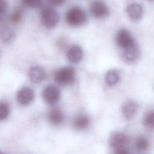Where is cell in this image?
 Listing matches in <instances>:
<instances>
[{"instance_id": "obj_23", "label": "cell", "mask_w": 154, "mask_h": 154, "mask_svg": "<svg viewBox=\"0 0 154 154\" xmlns=\"http://www.w3.org/2000/svg\"><path fill=\"white\" fill-rule=\"evenodd\" d=\"M8 7L7 0H0V17H3Z\"/></svg>"}, {"instance_id": "obj_2", "label": "cell", "mask_w": 154, "mask_h": 154, "mask_svg": "<svg viewBox=\"0 0 154 154\" xmlns=\"http://www.w3.org/2000/svg\"><path fill=\"white\" fill-rule=\"evenodd\" d=\"M66 20L70 26H79L86 22L87 15L83 9L79 7H74L67 11Z\"/></svg>"}, {"instance_id": "obj_24", "label": "cell", "mask_w": 154, "mask_h": 154, "mask_svg": "<svg viewBox=\"0 0 154 154\" xmlns=\"http://www.w3.org/2000/svg\"><path fill=\"white\" fill-rule=\"evenodd\" d=\"M66 0H49V3L53 6H59L63 4Z\"/></svg>"}, {"instance_id": "obj_7", "label": "cell", "mask_w": 154, "mask_h": 154, "mask_svg": "<svg viewBox=\"0 0 154 154\" xmlns=\"http://www.w3.org/2000/svg\"><path fill=\"white\" fill-rule=\"evenodd\" d=\"M116 43L123 50L133 45L136 42L129 31L126 29H122L117 34Z\"/></svg>"}, {"instance_id": "obj_11", "label": "cell", "mask_w": 154, "mask_h": 154, "mask_svg": "<svg viewBox=\"0 0 154 154\" xmlns=\"http://www.w3.org/2000/svg\"><path fill=\"white\" fill-rule=\"evenodd\" d=\"M126 11L129 17L132 20H140L143 14L142 6L136 2L129 4L126 7Z\"/></svg>"}, {"instance_id": "obj_19", "label": "cell", "mask_w": 154, "mask_h": 154, "mask_svg": "<svg viewBox=\"0 0 154 154\" xmlns=\"http://www.w3.org/2000/svg\"><path fill=\"white\" fill-rule=\"evenodd\" d=\"M143 125L150 129H152L154 126V113L153 111L147 112L143 119Z\"/></svg>"}, {"instance_id": "obj_26", "label": "cell", "mask_w": 154, "mask_h": 154, "mask_svg": "<svg viewBox=\"0 0 154 154\" xmlns=\"http://www.w3.org/2000/svg\"><path fill=\"white\" fill-rule=\"evenodd\" d=\"M1 19H2V17H0V22H1Z\"/></svg>"}, {"instance_id": "obj_15", "label": "cell", "mask_w": 154, "mask_h": 154, "mask_svg": "<svg viewBox=\"0 0 154 154\" xmlns=\"http://www.w3.org/2000/svg\"><path fill=\"white\" fill-rule=\"evenodd\" d=\"M64 119V114L58 108L52 109L48 113V120L52 125L57 126L61 125L63 123Z\"/></svg>"}, {"instance_id": "obj_20", "label": "cell", "mask_w": 154, "mask_h": 154, "mask_svg": "<svg viewBox=\"0 0 154 154\" xmlns=\"http://www.w3.org/2000/svg\"><path fill=\"white\" fill-rule=\"evenodd\" d=\"M23 11L21 8H16L10 16V21L14 24L20 22L23 18Z\"/></svg>"}, {"instance_id": "obj_13", "label": "cell", "mask_w": 154, "mask_h": 154, "mask_svg": "<svg viewBox=\"0 0 154 154\" xmlns=\"http://www.w3.org/2000/svg\"><path fill=\"white\" fill-rule=\"evenodd\" d=\"M83 50L78 45L70 47L67 52V58L72 63H78L81 61L83 57Z\"/></svg>"}, {"instance_id": "obj_9", "label": "cell", "mask_w": 154, "mask_h": 154, "mask_svg": "<svg viewBox=\"0 0 154 154\" xmlns=\"http://www.w3.org/2000/svg\"><path fill=\"white\" fill-rule=\"evenodd\" d=\"M34 99V92L29 87H23L20 88L16 94V99L22 105L30 104Z\"/></svg>"}, {"instance_id": "obj_14", "label": "cell", "mask_w": 154, "mask_h": 154, "mask_svg": "<svg viewBox=\"0 0 154 154\" xmlns=\"http://www.w3.org/2000/svg\"><path fill=\"white\" fill-rule=\"evenodd\" d=\"M14 37L15 32L11 27L4 25L0 28V40L3 43H10L13 41Z\"/></svg>"}, {"instance_id": "obj_6", "label": "cell", "mask_w": 154, "mask_h": 154, "mask_svg": "<svg viewBox=\"0 0 154 154\" xmlns=\"http://www.w3.org/2000/svg\"><path fill=\"white\" fill-rule=\"evenodd\" d=\"M128 137L121 132H114L109 137V145L114 149H124L128 143Z\"/></svg>"}, {"instance_id": "obj_1", "label": "cell", "mask_w": 154, "mask_h": 154, "mask_svg": "<svg viewBox=\"0 0 154 154\" xmlns=\"http://www.w3.org/2000/svg\"><path fill=\"white\" fill-rule=\"evenodd\" d=\"M75 69L70 66L61 67L57 70L54 74L56 82L64 86L73 84L75 80Z\"/></svg>"}, {"instance_id": "obj_12", "label": "cell", "mask_w": 154, "mask_h": 154, "mask_svg": "<svg viewBox=\"0 0 154 154\" xmlns=\"http://www.w3.org/2000/svg\"><path fill=\"white\" fill-rule=\"evenodd\" d=\"M138 104L134 100L125 101L122 106V112L126 119H131L135 114L138 109Z\"/></svg>"}, {"instance_id": "obj_5", "label": "cell", "mask_w": 154, "mask_h": 154, "mask_svg": "<svg viewBox=\"0 0 154 154\" xmlns=\"http://www.w3.org/2000/svg\"><path fill=\"white\" fill-rule=\"evenodd\" d=\"M61 97V92L58 87L50 85L46 87L42 92V97L48 105H54L57 103Z\"/></svg>"}, {"instance_id": "obj_22", "label": "cell", "mask_w": 154, "mask_h": 154, "mask_svg": "<svg viewBox=\"0 0 154 154\" xmlns=\"http://www.w3.org/2000/svg\"><path fill=\"white\" fill-rule=\"evenodd\" d=\"M22 1L26 7L31 8H35L42 5L43 0H22Z\"/></svg>"}, {"instance_id": "obj_8", "label": "cell", "mask_w": 154, "mask_h": 154, "mask_svg": "<svg viewBox=\"0 0 154 154\" xmlns=\"http://www.w3.org/2000/svg\"><path fill=\"white\" fill-rule=\"evenodd\" d=\"M139 57L140 49L137 43L125 49H123L122 51V58L128 64L135 63Z\"/></svg>"}, {"instance_id": "obj_4", "label": "cell", "mask_w": 154, "mask_h": 154, "mask_svg": "<svg viewBox=\"0 0 154 154\" xmlns=\"http://www.w3.org/2000/svg\"><path fill=\"white\" fill-rule=\"evenodd\" d=\"M91 14L98 19L106 18L109 13L107 5L102 0H95L91 2L90 7Z\"/></svg>"}, {"instance_id": "obj_18", "label": "cell", "mask_w": 154, "mask_h": 154, "mask_svg": "<svg viewBox=\"0 0 154 154\" xmlns=\"http://www.w3.org/2000/svg\"><path fill=\"white\" fill-rule=\"evenodd\" d=\"M135 146L138 151L146 150L149 147V141L147 138L143 135L138 137L135 140Z\"/></svg>"}, {"instance_id": "obj_3", "label": "cell", "mask_w": 154, "mask_h": 154, "mask_svg": "<svg viewBox=\"0 0 154 154\" xmlns=\"http://www.w3.org/2000/svg\"><path fill=\"white\" fill-rule=\"evenodd\" d=\"M60 20L58 13L49 7L44 8L41 12V21L43 25L48 29L56 26Z\"/></svg>"}, {"instance_id": "obj_27", "label": "cell", "mask_w": 154, "mask_h": 154, "mask_svg": "<svg viewBox=\"0 0 154 154\" xmlns=\"http://www.w3.org/2000/svg\"><path fill=\"white\" fill-rule=\"evenodd\" d=\"M0 154H2V153H1V152H0Z\"/></svg>"}, {"instance_id": "obj_17", "label": "cell", "mask_w": 154, "mask_h": 154, "mask_svg": "<svg viewBox=\"0 0 154 154\" xmlns=\"http://www.w3.org/2000/svg\"><path fill=\"white\" fill-rule=\"evenodd\" d=\"M120 73L117 69H110L105 75V82L109 86L116 85L120 81Z\"/></svg>"}, {"instance_id": "obj_10", "label": "cell", "mask_w": 154, "mask_h": 154, "mask_svg": "<svg viewBox=\"0 0 154 154\" xmlns=\"http://www.w3.org/2000/svg\"><path fill=\"white\" fill-rule=\"evenodd\" d=\"M28 76L31 81L33 83L38 84L42 82L46 78V72L42 67L35 66L29 69Z\"/></svg>"}, {"instance_id": "obj_21", "label": "cell", "mask_w": 154, "mask_h": 154, "mask_svg": "<svg viewBox=\"0 0 154 154\" xmlns=\"http://www.w3.org/2000/svg\"><path fill=\"white\" fill-rule=\"evenodd\" d=\"M10 111V109L8 104L5 102H0V121L7 119Z\"/></svg>"}, {"instance_id": "obj_16", "label": "cell", "mask_w": 154, "mask_h": 154, "mask_svg": "<svg viewBox=\"0 0 154 154\" xmlns=\"http://www.w3.org/2000/svg\"><path fill=\"white\" fill-rule=\"evenodd\" d=\"M90 125V119L85 114H79L77 116L73 121V126L76 129L82 131L86 129Z\"/></svg>"}, {"instance_id": "obj_25", "label": "cell", "mask_w": 154, "mask_h": 154, "mask_svg": "<svg viewBox=\"0 0 154 154\" xmlns=\"http://www.w3.org/2000/svg\"><path fill=\"white\" fill-rule=\"evenodd\" d=\"M114 154H131V153L124 148V149L116 150V152H114Z\"/></svg>"}]
</instances>
